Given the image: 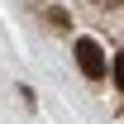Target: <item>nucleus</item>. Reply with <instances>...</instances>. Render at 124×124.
Segmentation results:
<instances>
[{
	"mask_svg": "<svg viewBox=\"0 0 124 124\" xmlns=\"http://www.w3.org/2000/svg\"><path fill=\"white\" fill-rule=\"evenodd\" d=\"M110 5H115V0H110Z\"/></svg>",
	"mask_w": 124,
	"mask_h": 124,
	"instance_id": "obj_3",
	"label": "nucleus"
},
{
	"mask_svg": "<svg viewBox=\"0 0 124 124\" xmlns=\"http://www.w3.org/2000/svg\"><path fill=\"white\" fill-rule=\"evenodd\" d=\"M77 67L86 72V77H105V53H100V43L95 38H77Z\"/></svg>",
	"mask_w": 124,
	"mask_h": 124,
	"instance_id": "obj_1",
	"label": "nucleus"
},
{
	"mask_svg": "<svg viewBox=\"0 0 124 124\" xmlns=\"http://www.w3.org/2000/svg\"><path fill=\"white\" fill-rule=\"evenodd\" d=\"M115 86H119V91H124V53H119V57H115Z\"/></svg>",
	"mask_w": 124,
	"mask_h": 124,
	"instance_id": "obj_2",
	"label": "nucleus"
}]
</instances>
